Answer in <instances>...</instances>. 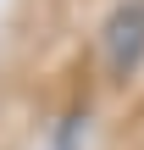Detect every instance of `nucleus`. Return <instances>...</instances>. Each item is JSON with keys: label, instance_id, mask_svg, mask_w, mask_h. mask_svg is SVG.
<instances>
[{"label": "nucleus", "instance_id": "nucleus-1", "mask_svg": "<svg viewBox=\"0 0 144 150\" xmlns=\"http://www.w3.org/2000/svg\"><path fill=\"white\" fill-rule=\"evenodd\" d=\"M100 61L111 78H133L144 61V0H122L100 28Z\"/></svg>", "mask_w": 144, "mask_h": 150}]
</instances>
